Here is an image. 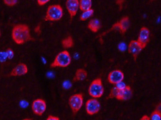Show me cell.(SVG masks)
I'll use <instances>...</instances> for the list:
<instances>
[{"label":"cell","mask_w":161,"mask_h":120,"mask_svg":"<svg viewBox=\"0 0 161 120\" xmlns=\"http://www.w3.org/2000/svg\"><path fill=\"white\" fill-rule=\"evenodd\" d=\"M11 36L13 41L18 44H22L33 39L28 26L23 24L15 25L13 28Z\"/></svg>","instance_id":"6da1fadb"},{"label":"cell","mask_w":161,"mask_h":120,"mask_svg":"<svg viewBox=\"0 0 161 120\" xmlns=\"http://www.w3.org/2000/svg\"><path fill=\"white\" fill-rule=\"evenodd\" d=\"M72 62V57L68 51H63L59 53L51 64V68H66Z\"/></svg>","instance_id":"7a4b0ae2"},{"label":"cell","mask_w":161,"mask_h":120,"mask_svg":"<svg viewBox=\"0 0 161 120\" xmlns=\"http://www.w3.org/2000/svg\"><path fill=\"white\" fill-rule=\"evenodd\" d=\"M64 16V10L60 4H53L50 6L47 11L45 17V21H55L62 19Z\"/></svg>","instance_id":"3957f363"},{"label":"cell","mask_w":161,"mask_h":120,"mask_svg":"<svg viewBox=\"0 0 161 120\" xmlns=\"http://www.w3.org/2000/svg\"><path fill=\"white\" fill-rule=\"evenodd\" d=\"M104 93V88L103 86L102 79L100 78L94 80L89 86L88 93L95 99L99 98L102 97Z\"/></svg>","instance_id":"277c9868"},{"label":"cell","mask_w":161,"mask_h":120,"mask_svg":"<svg viewBox=\"0 0 161 120\" xmlns=\"http://www.w3.org/2000/svg\"><path fill=\"white\" fill-rule=\"evenodd\" d=\"M83 104V97L81 93L73 95L69 99V105L74 115L77 114Z\"/></svg>","instance_id":"5b68a950"},{"label":"cell","mask_w":161,"mask_h":120,"mask_svg":"<svg viewBox=\"0 0 161 120\" xmlns=\"http://www.w3.org/2000/svg\"><path fill=\"white\" fill-rule=\"evenodd\" d=\"M85 110L88 115H95L98 113L100 110V103L97 99H90L86 102Z\"/></svg>","instance_id":"8992f818"},{"label":"cell","mask_w":161,"mask_h":120,"mask_svg":"<svg viewBox=\"0 0 161 120\" xmlns=\"http://www.w3.org/2000/svg\"><path fill=\"white\" fill-rule=\"evenodd\" d=\"M33 112L38 116H42L47 110V103L43 99L35 100L31 105Z\"/></svg>","instance_id":"52a82bcc"},{"label":"cell","mask_w":161,"mask_h":120,"mask_svg":"<svg viewBox=\"0 0 161 120\" xmlns=\"http://www.w3.org/2000/svg\"><path fill=\"white\" fill-rule=\"evenodd\" d=\"M124 79V74L120 70H115L112 71L108 75V81L112 85H116Z\"/></svg>","instance_id":"ba28073f"},{"label":"cell","mask_w":161,"mask_h":120,"mask_svg":"<svg viewBox=\"0 0 161 120\" xmlns=\"http://www.w3.org/2000/svg\"><path fill=\"white\" fill-rule=\"evenodd\" d=\"M150 40V31L146 27H142L139 33L138 39L137 40L139 44L145 48Z\"/></svg>","instance_id":"9c48e42d"},{"label":"cell","mask_w":161,"mask_h":120,"mask_svg":"<svg viewBox=\"0 0 161 120\" xmlns=\"http://www.w3.org/2000/svg\"><path fill=\"white\" fill-rule=\"evenodd\" d=\"M143 49L144 48L137 40H132L128 46L129 53L133 56L135 60L137 59L139 54Z\"/></svg>","instance_id":"30bf717a"},{"label":"cell","mask_w":161,"mask_h":120,"mask_svg":"<svg viewBox=\"0 0 161 120\" xmlns=\"http://www.w3.org/2000/svg\"><path fill=\"white\" fill-rule=\"evenodd\" d=\"M66 7L72 19L77 13L79 9V0H67L66 1Z\"/></svg>","instance_id":"8fae6325"},{"label":"cell","mask_w":161,"mask_h":120,"mask_svg":"<svg viewBox=\"0 0 161 120\" xmlns=\"http://www.w3.org/2000/svg\"><path fill=\"white\" fill-rule=\"evenodd\" d=\"M133 95L132 88L129 86H126V87L122 90H119L116 99L120 101H127L130 100Z\"/></svg>","instance_id":"7c38bea8"},{"label":"cell","mask_w":161,"mask_h":120,"mask_svg":"<svg viewBox=\"0 0 161 120\" xmlns=\"http://www.w3.org/2000/svg\"><path fill=\"white\" fill-rule=\"evenodd\" d=\"M28 71L26 65L24 63H19L16 65L11 71L9 75L11 76H19L26 75Z\"/></svg>","instance_id":"4fadbf2b"},{"label":"cell","mask_w":161,"mask_h":120,"mask_svg":"<svg viewBox=\"0 0 161 120\" xmlns=\"http://www.w3.org/2000/svg\"><path fill=\"white\" fill-rule=\"evenodd\" d=\"M119 23V31L122 34H124L130 26V21L128 16L123 17Z\"/></svg>","instance_id":"5bb4252c"},{"label":"cell","mask_w":161,"mask_h":120,"mask_svg":"<svg viewBox=\"0 0 161 120\" xmlns=\"http://www.w3.org/2000/svg\"><path fill=\"white\" fill-rule=\"evenodd\" d=\"M88 28L92 32L97 33L101 28V23L98 19H92L89 21Z\"/></svg>","instance_id":"9a60e30c"},{"label":"cell","mask_w":161,"mask_h":120,"mask_svg":"<svg viewBox=\"0 0 161 120\" xmlns=\"http://www.w3.org/2000/svg\"><path fill=\"white\" fill-rule=\"evenodd\" d=\"M87 72L84 69H78L75 73L74 80L75 81H83L87 77Z\"/></svg>","instance_id":"2e32d148"},{"label":"cell","mask_w":161,"mask_h":120,"mask_svg":"<svg viewBox=\"0 0 161 120\" xmlns=\"http://www.w3.org/2000/svg\"><path fill=\"white\" fill-rule=\"evenodd\" d=\"M92 2L91 0L79 1V8L83 12L92 9Z\"/></svg>","instance_id":"e0dca14e"},{"label":"cell","mask_w":161,"mask_h":120,"mask_svg":"<svg viewBox=\"0 0 161 120\" xmlns=\"http://www.w3.org/2000/svg\"><path fill=\"white\" fill-rule=\"evenodd\" d=\"M62 44L63 47L64 48H65V49L72 48L74 46V44L72 37L69 36L67 38H65L64 39H63V41L62 42Z\"/></svg>","instance_id":"ac0fdd59"},{"label":"cell","mask_w":161,"mask_h":120,"mask_svg":"<svg viewBox=\"0 0 161 120\" xmlns=\"http://www.w3.org/2000/svg\"><path fill=\"white\" fill-rule=\"evenodd\" d=\"M94 13V11L93 9H90L89 10L83 11L81 14L80 16V19L81 21H85L87 19H88L89 18H90Z\"/></svg>","instance_id":"d6986e66"},{"label":"cell","mask_w":161,"mask_h":120,"mask_svg":"<svg viewBox=\"0 0 161 120\" xmlns=\"http://www.w3.org/2000/svg\"><path fill=\"white\" fill-rule=\"evenodd\" d=\"M150 120H161V112L154 110L151 115Z\"/></svg>","instance_id":"ffe728a7"},{"label":"cell","mask_w":161,"mask_h":120,"mask_svg":"<svg viewBox=\"0 0 161 120\" xmlns=\"http://www.w3.org/2000/svg\"><path fill=\"white\" fill-rule=\"evenodd\" d=\"M119 90L115 86L114 87L111 91H110V93L109 94V96H108V98H115L117 97V95H118V93H119Z\"/></svg>","instance_id":"44dd1931"},{"label":"cell","mask_w":161,"mask_h":120,"mask_svg":"<svg viewBox=\"0 0 161 120\" xmlns=\"http://www.w3.org/2000/svg\"><path fill=\"white\" fill-rule=\"evenodd\" d=\"M3 2L8 6H13L18 3V1L16 0H4Z\"/></svg>","instance_id":"7402d4cb"},{"label":"cell","mask_w":161,"mask_h":120,"mask_svg":"<svg viewBox=\"0 0 161 120\" xmlns=\"http://www.w3.org/2000/svg\"><path fill=\"white\" fill-rule=\"evenodd\" d=\"M6 56H7V58L8 59H12L14 56V52L11 49V48H8L6 50Z\"/></svg>","instance_id":"603a6c76"},{"label":"cell","mask_w":161,"mask_h":120,"mask_svg":"<svg viewBox=\"0 0 161 120\" xmlns=\"http://www.w3.org/2000/svg\"><path fill=\"white\" fill-rule=\"evenodd\" d=\"M8 59L6 52L5 51H1L0 52V62L3 63L6 61Z\"/></svg>","instance_id":"cb8c5ba5"},{"label":"cell","mask_w":161,"mask_h":120,"mask_svg":"<svg viewBox=\"0 0 161 120\" xmlns=\"http://www.w3.org/2000/svg\"><path fill=\"white\" fill-rule=\"evenodd\" d=\"M126 85L124 81H121L117 84L115 85V87L119 90H122L126 87Z\"/></svg>","instance_id":"d4e9b609"},{"label":"cell","mask_w":161,"mask_h":120,"mask_svg":"<svg viewBox=\"0 0 161 120\" xmlns=\"http://www.w3.org/2000/svg\"><path fill=\"white\" fill-rule=\"evenodd\" d=\"M119 49L121 51H124L126 50V44L124 43H120L119 44Z\"/></svg>","instance_id":"484cf974"},{"label":"cell","mask_w":161,"mask_h":120,"mask_svg":"<svg viewBox=\"0 0 161 120\" xmlns=\"http://www.w3.org/2000/svg\"><path fill=\"white\" fill-rule=\"evenodd\" d=\"M72 84L71 83H70L69 81H65L64 82V84H63V87L65 88V89H68V88H70L72 86Z\"/></svg>","instance_id":"4316f807"},{"label":"cell","mask_w":161,"mask_h":120,"mask_svg":"<svg viewBox=\"0 0 161 120\" xmlns=\"http://www.w3.org/2000/svg\"><path fill=\"white\" fill-rule=\"evenodd\" d=\"M48 2H49V0H38L37 1V3L40 6H43L47 3H48Z\"/></svg>","instance_id":"83f0119b"},{"label":"cell","mask_w":161,"mask_h":120,"mask_svg":"<svg viewBox=\"0 0 161 120\" xmlns=\"http://www.w3.org/2000/svg\"><path fill=\"white\" fill-rule=\"evenodd\" d=\"M28 105V103L25 100H22L20 102V106L22 108H26Z\"/></svg>","instance_id":"f1b7e54d"},{"label":"cell","mask_w":161,"mask_h":120,"mask_svg":"<svg viewBox=\"0 0 161 120\" xmlns=\"http://www.w3.org/2000/svg\"><path fill=\"white\" fill-rule=\"evenodd\" d=\"M35 32L37 34H40L41 33V26L40 25H38L35 28Z\"/></svg>","instance_id":"f546056e"},{"label":"cell","mask_w":161,"mask_h":120,"mask_svg":"<svg viewBox=\"0 0 161 120\" xmlns=\"http://www.w3.org/2000/svg\"><path fill=\"white\" fill-rule=\"evenodd\" d=\"M46 120H60L59 118L57 117H55V116H52V115H50Z\"/></svg>","instance_id":"4dcf8cb0"},{"label":"cell","mask_w":161,"mask_h":120,"mask_svg":"<svg viewBox=\"0 0 161 120\" xmlns=\"http://www.w3.org/2000/svg\"><path fill=\"white\" fill-rule=\"evenodd\" d=\"M140 120H150V118H149V116H147V115H144Z\"/></svg>","instance_id":"1f68e13d"},{"label":"cell","mask_w":161,"mask_h":120,"mask_svg":"<svg viewBox=\"0 0 161 120\" xmlns=\"http://www.w3.org/2000/svg\"><path fill=\"white\" fill-rule=\"evenodd\" d=\"M124 2V1H123V0H122V1H119V0H118V1H117V4H119L120 6H121L122 5V4Z\"/></svg>","instance_id":"d6a6232c"},{"label":"cell","mask_w":161,"mask_h":120,"mask_svg":"<svg viewBox=\"0 0 161 120\" xmlns=\"http://www.w3.org/2000/svg\"><path fill=\"white\" fill-rule=\"evenodd\" d=\"M31 120V119H29V118H26V119H24V120Z\"/></svg>","instance_id":"836d02e7"},{"label":"cell","mask_w":161,"mask_h":120,"mask_svg":"<svg viewBox=\"0 0 161 120\" xmlns=\"http://www.w3.org/2000/svg\"><path fill=\"white\" fill-rule=\"evenodd\" d=\"M0 36H1V31H0Z\"/></svg>","instance_id":"e575fe53"}]
</instances>
